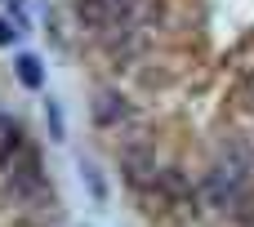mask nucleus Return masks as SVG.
<instances>
[{
	"label": "nucleus",
	"instance_id": "f03ea898",
	"mask_svg": "<svg viewBox=\"0 0 254 227\" xmlns=\"http://www.w3.org/2000/svg\"><path fill=\"white\" fill-rule=\"evenodd\" d=\"M156 170H161V165H156L147 152H125V156H121V174H125V183H129L134 192H143V196L152 192V183H156Z\"/></svg>",
	"mask_w": 254,
	"mask_h": 227
},
{
	"label": "nucleus",
	"instance_id": "0eeeda50",
	"mask_svg": "<svg viewBox=\"0 0 254 227\" xmlns=\"http://www.w3.org/2000/svg\"><path fill=\"white\" fill-rule=\"evenodd\" d=\"M228 214L241 219V223H254V183H246V187L237 192V201L228 205Z\"/></svg>",
	"mask_w": 254,
	"mask_h": 227
},
{
	"label": "nucleus",
	"instance_id": "9d476101",
	"mask_svg": "<svg viewBox=\"0 0 254 227\" xmlns=\"http://www.w3.org/2000/svg\"><path fill=\"white\" fill-rule=\"evenodd\" d=\"M13 31H18V27H13L9 18H0V45H13Z\"/></svg>",
	"mask_w": 254,
	"mask_h": 227
},
{
	"label": "nucleus",
	"instance_id": "20e7f679",
	"mask_svg": "<svg viewBox=\"0 0 254 227\" xmlns=\"http://www.w3.org/2000/svg\"><path fill=\"white\" fill-rule=\"evenodd\" d=\"M94 120L98 125H121V120H129V103L116 94V89H98V98H94Z\"/></svg>",
	"mask_w": 254,
	"mask_h": 227
},
{
	"label": "nucleus",
	"instance_id": "7ed1b4c3",
	"mask_svg": "<svg viewBox=\"0 0 254 227\" xmlns=\"http://www.w3.org/2000/svg\"><path fill=\"white\" fill-rule=\"evenodd\" d=\"M147 196H156V205H188L192 201V183L179 170H156V183H152Z\"/></svg>",
	"mask_w": 254,
	"mask_h": 227
},
{
	"label": "nucleus",
	"instance_id": "1a4fd4ad",
	"mask_svg": "<svg viewBox=\"0 0 254 227\" xmlns=\"http://www.w3.org/2000/svg\"><path fill=\"white\" fill-rule=\"evenodd\" d=\"M45 116H49V129H54V138H63V112H58L54 103H45Z\"/></svg>",
	"mask_w": 254,
	"mask_h": 227
},
{
	"label": "nucleus",
	"instance_id": "423d86ee",
	"mask_svg": "<svg viewBox=\"0 0 254 227\" xmlns=\"http://www.w3.org/2000/svg\"><path fill=\"white\" fill-rule=\"evenodd\" d=\"M13 67H18V80H22L27 89H40V80H45V76H40V58L18 54V62H13Z\"/></svg>",
	"mask_w": 254,
	"mask_h": 227
},
{
	"label": "nucleus",
	"instance_id": "6e6552de",
	"mask_svg": "<svg viewBox=\"0 0 254 227\" xmlns=\"http://www.w3.org/2000/svg\"><path fill=\"white\" fill-rule=\"evenodd\" d=\"M80 174H85V183H89V192H94V201H107V187H103V178H98V170H94V165H85Z\"/></svg>",
	"mask_w": 254,
	"mask_h": 227
},
{
	"label": "nucleus",
	"instance_id": "f257e3e1",
	"mask_svg": "<svg viewBox=\"0 0 254 227\" xmlns=\"http://www.w3.org/2000/svg\"><path fill=\"white\" fill-rule=\"evenodd\" d=\"M250 170H254V152L246 147H232V156L228 161H219L210 174H205V183H201V201L205 205H214V210H228L232 201H237V192L250 183Z\"/></svg>",
	"mask_w": 254,
	"mask_h": 227
},
{
	"label": "nucleus",
	"instance_id": "39448f33",
	"mask_svg": "<svg viewBox=\"0 0 254 227\" xmlns=\"http://www.w3.org/2000/svg\"><path fill=\"white\" fill-rule=\"evenodd\" d=\"M112 0H76V18H80V27H89V31H107V27H116L112 22Z\"/></svg>",
	"mask_w": 254,
	"mask_h": 227
}]
</instances>
